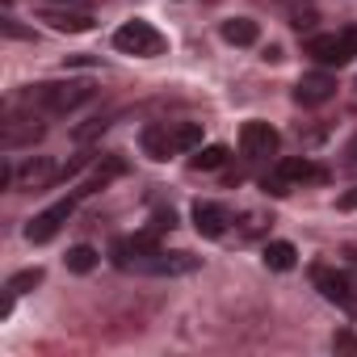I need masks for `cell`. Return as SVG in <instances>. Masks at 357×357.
Here are the masks:
<instances>
[{"instance_id": "obj_13", "label": "cell", "mask_w": 357, "mask_h": 357, "mask_svg": "<svg viewBox=\"0 0 357 357\" xmlns=\"http://www.w3.org/2000/svg\"><path fill=\"white\" fill-rule=\"evenodd\" d=\"M126 172V160L122 155H105L97 168H93V176H89V181H80V190H76V198H89V194H97V190H105L109 181H114V176H122Z\"/></svg>"}, {"instance_id": "obj_8", "label": "cell", "mask_w": 357, "mask_h": 357, "mask_svg": "<svg viewBox=\"0 0 357 357\" xmlns=\"http://www.w3.org/2000/svg\"><path fill=\"white\" fill-rule=\"evenodd\" d=\"M13 181H17L22 190H47V185L59 181V168H55L51 155H30V160H22V164L13 168Z\"/></svg>"}, {"instance_id": "obj_3", "label": "cell", "mask_w": 357, "mask_h": 357, "mask_svg": "<svg viewBox=\"0 0 357 357\" xmlns=\"http://www.w3.org/2000/svg\"><path fill=\"white\" fill-rule=\"evenodd\" d=\"M311 286L319 290L324 303L340 307L344 315H357V278L336 269V265H311Z\"/></svg>"}, {"instance_id": "obj_11", "label": "cell", "mask_w": 357, "mask_h": 357, "mask_svg": "<svg viewBox=\"0 0 357 357\" xmlns=\"http://www.w3.org/2000/svg\"><path fill=\"white\" fill-rule=\"evenodd\" d=\"M278 172L286 176L290 185H324V181H328V168H324V164H315V160H307V155H303V160H294V155H290V160H282V164H278Z\"/></svg>"}, {"instance_id": "obj_9", "label": "cell", "mask_w": 357, "mask_h": 357, "mask_svg": "<svg viewBox=\"0 0 357 357\" xmlns=\"http://www.w3.org/2000/svg\"><path fill=\"white\" fill-rule=\"evenodd\" d=\"M332 97H336V76H328V72H311V76H303L294 84V101L298 105H324Z\"/></svg>"}, {"instance_id": "obj_18", "label": "cell", "mask_w": 357, "mask_h": 357, "mask_svg": "<svg viewBox=\"0 0 357 357\" xmlns=\"http://www.w3.org/2000/svg\"><path fill=\"white\" fill-rule=\"evenodd\" d=\"M172 143H176V151L202 147V122H176V126H172Z\"/></svg>"}, {"instance_id": "obj_10", "label": "cell", "mask_w": 357, "mask_h": 357, "mask_svg": "<svg viewBox=\"0 0 357 357\" xmlns=\"http://www.w3.org/2000/svg\"><path fill=\"white\" fill-rule=\"evenodd\" d=\"M194 227H198V236H206V240H223L227 227H231V215H227V206H219V202H198V206H194Z\"/></svg>"}, {"instance_id": "obj_6", "label": "cell", "mask_w": 357, "mask_h": 357, "mask_svg": "<svg viewBox=\"0 0 357 357\" xmlns=\"http://www.w3.org/2000/svg\"><path fill=\"white\" fill-rule=\"evenodd\" d=\"M72 211H76V198H63V202L47 206L43 215H34V219L26 223V240H30V244H51V240L59 236V227L72 219Z\"/></svg>"}, {"instance_id": "obj_20", "label": "cell", "mask_w": 357, "mask_h": 357, "mask_svg": "<svg viewBox=\"0 0 357 357\" xmlns=\"http://www.w3.org/2000/svg\"><path fill=\"white\" fill-rule=\"evenodd\" d=\"M97 261H101V257H97V248H89V244H76V248L68 252V269H72V273H93Z\"/></svg>"}, {"instance_id": "obj_24", "label": "cell", "mask_w": 357, "mask_h": 357, "mask_svg": "<svg viewBox=\"0 0 357 357\" xmlns=\"http://www.w3.org/2000/svg\"><path fill=\"white\" fill-rule=\"evenodd\" d=\"M332 349H340V353H357V336H353V332H336V336H332Z\"/></svg>"}, {"instance_id": "obj_23", "label": "cell", "mask_w": 357, "mask_h": 357, "mask_svg": "<svg viewBox=\"0 0 357 357\" xmlns=\"http://www.w3.org/2000/svg\"><path fill=\"white\" fill-rule=\"evenodd\" d=\"M105 126H109V122H105V118H93V122H89V126H76V143H89V139H97V135H101V130H105Z\"/></svg>"}, {"instance_id": "obj_15", "label": "cell", "mask_w": 357, "mask_h": 357, "mask_svg": "<svg viewBox=\"0 0 357 357\" xmlns=\"http://www.w3.org/2000/svg\"><path fill=\"white\" fill-rule=\"evenodd\" d=\"M223 38H227L231 47H252V43L261 38V26L248 22V17H231V22H223Z\"/></svg>"}, {"instance_id": "obj_30", "label": "cell", "mask_w": 357, "mask_h": 357, "mask_svg": "<svg viewBox=\"0 0 357 357\" xmlns=\"http://www.w3.org/2000/svg\"><path fill=\"white\" fill-rule=\"evenodd\" d=\"M344 257H349V261H353V265H357V244H353V248H349V252H344Z\"/></svg>"}, {"instance_id": "obj_29", "label": "cell", "mask_w": 357, "mask_h": 357, "mask_svg": "<svg viewBox=\"0 0 357 357\" xmlns=\"http://www.w3.org/2000/svg\"><path fill=\"white\" fill-rule=\"evenodd\" d=\"M68 63H72V68H93V59H89V55H72Z\"/></svg>"}, {"instance_id": "obj_12", "label": "cell", "mask_w": 357, "mask_h": 357, "mask_svg": "<svg viewBox=\"0 0 357 357\" xmlns=\"http://www.w3.org/2000/svg\"><path fill=\"white\" fill-rule=\"evenodd\" d=\"M43 122L30 114V118H9L5 122V151H17V147H26V143H38L43 139Z\"/></svg>"}, {"instance_id": "obj_22", "label": "cell", "mask_w": 357, "mask_h": 357, "mask_svg": "<svg viewBox=\"0 0 357 357\" xmlns=\"http://www.w3.org/2000/svg\"><path fill=\"white\" fill-rule=\"evenodd\" d=\"M261 190H265V194H273V198H286V194H290V181H286L282 172H278V176H265V181H261Z\"/></svg>"}, {"instance_id": "obj_5", "label": "cell", "mask_w": 357, "mask_h": 357, "mask_svg": "<svg viewBox=\"0 0 357 357\" xmlns=\"http://www.w3.org/2000/svg\"><path fill=\"white\" fill-rule=\"evenodd\" d=\"M114 47L118 51H126V55H143V59H151V55H160L164 51V34L151 26V22H126V26H118V34H114Z\"/></svg>"}, {"instance_id": "obj_26", "label": "cell", "mask_w": 357, "mask_h": 357, "mask_svg": "<svg viewBox=\"0 0 357 357\" xmlns=\"http://www.w3.org/2000/svg\"><path fill=\"white\" fill-rule=\"evenodd\" d=\"M0 26H5V34H9V38H34L30 30H22V26H17V22H9V17L0 22Z\"/></svg>"}, {"instance_id": "obj_27", "label": "cell", "mask_w": 357, "mask_h": 357, "mask_svg": "<svg viewBox=\"0 0 357 357\" xmlns=\"http://www.w3.org/2000/svg\"><path fill=\"white\" fill-rule=\"evenodd\" d=\"M340 211H357V185L340 194Z\"/></svg>"}, {"instance_id": "obj_7", "label": "cell", "mask_w": 357, "mask_h": 357, "mask_svg": "<svg viewBox=\"0 0 357 357\" xmlns=\"http://www.w3.org/2000/svg\"><path fill=\"white\" fill-rule=\"evenodd\" d=\"M278 147H282V139H278V130L269 122L252 118V122L240 126V151L248 160H269V155H278Z\"/></svg>"}, {"instance_id": "obj_4", "label": "cell", "mask_w": 357, "mask_h": 357, "mask_svg": "<svg viewBox=\"0 0 357 357\" xmlns=\"http://www.w3.org/2000/svg\"><path fill=\"white\" fill-rule=\"evenodd\" d=\"M307 55H311L319 68H340V63L357 59V30H344V34H315V38H307Z\"/></svg>"}, {"instance_id": "obj_2", "label": "cell", "mask_w": 357, "mask_h": 357, "mask_svg": "<svg viewBox=\"0 0 357 357\" xmlns=\"http://www.w3.org/2000/svg\"><path fill=\"white\" fill-rule=\"evenodd\" d=\"M122 273H151V278H185L202 269V257L194 252H164V248H143V252H122L109 257Z\"/></svg>"}, {"instance_id": "obj_21", "label": "cell", "mask_w": 357, "mask_h": 357, "mask_svg": "<svg viewBox=\"0 0 357 357\" xmlns=\"http://www.w3.org/2000/svg\"><path fill=\"white\" fill-rule=\"evenodd\" d=\"M43 278H47V273H43L38 265H34V269H22V273H13V278H9V290H13V294H26V290L43 286Z\"/></svg>"}, {"instance_id": "obj_14", "label": "cell", "mask_w": 357, "mask_h": 357, "mask_svg": "<svg viewBox=\"0 0 357 357\" xmlns=\"http://www.w3.org/2000/svg\"><path fill=\"white\" fill-rule=\"evenodd\" d=\"M139 147H143L151 160H168V155L176 151V143H172V130H168V126H160V122L143 126V135H139Z\"/></svg>"}, {"instance_id": "obj_16", "label": "cell", "mask_w": 357, "mask_h": 357, "mask_svg": "<svg viewBox=\"0 0 357 357\" xmlns=\"http://www.w3.org/2000/svg\"><path fill=\"white\" fill-rule=\"evenodd\" d=\"M265 265H269V269H278V273L294 269V265H298L294 244H290V240H269V244H265Z\"/></svg>"}, {"instance_id": "obj_1", "label": "cell", "mask_w": 357, "mask_h": 357, "mask_svg": "<svg viewBox=\"0 0 357 357\" xmlns=\"http://www.w3.org/2000/svg\"><path fill=\"white\" fill-rule=\"evenodd\" d=\"M93 93L97 89L89 80H47V84H30L17 97V105L30 114H43V118H59V114H72L84 101H93Z\"/></svg>"}, {"instance_id": "obj_25", "label": "cell", "mask_w": 357, "mask_h": 357, "mask_svg": "<svg viewBox=\"0 0 357 357\" xmlns=\"http://www.w3.org/2000/svg\"><path fill=\"white\" fill-rule=\"evenodd\" d=\"M151 227H155V231H172V227H176V215H172V211H155Z\"/></svg>"}, {"instance_id": "obj_19", "label": "cell", "mask_w": 357, "mask_h": 357, "mask_svg": "<svg viewBox=\"0 0 357 357\" xmlns=\"http://www.w3.org/2000/svg\"><path fill=\"white\" fill-rule=\"evenodd\" d=\"M223 164H227V147H219V143L198 147V155L190 160V168H198V172H215V168H223Z\"/></svg>"}, {"instance_id": "obj_17", "label": "cell", "mask_w": 357, "mask_h": 357, "mask_svg": "<svg viewBox=\"0 0 357 357\" xmlns=\"http://www.w3.org/2000/svg\"><path fill=\"white\" fill-rule=\"evenodd\" d=\"M43 22H51V30H59V34H89L93 30L89 13H43Z\"/></svg>"}, {"instance_id": "obj_28", "label": "cell", "mask_w": 357, "mask_h": 357, "mask_svg": "<svg viewBox=\"0 0 357 357\" xmlns=\"http://www.w3.org/2000/svg\"><path fill=\"white\" fill-rule=\"evenodd\" d=\"M9 315H13V290L5 294V303H0V319H9Z\"/></svg>"}]
</instances>
